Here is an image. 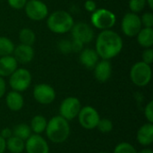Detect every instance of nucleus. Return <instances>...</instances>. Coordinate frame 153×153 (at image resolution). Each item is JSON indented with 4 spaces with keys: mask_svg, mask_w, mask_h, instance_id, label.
I'll use <instances>...</instances> for the list:
<instances>
[{
    "mask_svg": "<svg viewBox=\"0 0 153 153\" xmlns=\"http://www.w3.org/2000/svg\"><path fill=\"white\" fill-rule=\"evenodd\" d=\"M124 47L123 39L115 30H101L96 39L95 50L101 59L110 60L120 54Z\"/></svg>",
    "mask_w": 153,
    "mask_h": 153,
    "instance_id": "obj_1",
    "label": "nucleus"
},
{
    "mask_svg": "<svg viewBox=\"0 0 153 153\" xmlns=\"http://www.w3.org/2000/svg\"><path fill=\"white\" fill-rule=\"evenodd\" d=\"M45 132L50 142L54 143H63L70 135L71 129L69 121L59 115L55 116L48 121Z\"/></svg>",
    "mask_w": 153,
    "mask_h": 153,
    "instance_id": "obj_2",
    "label": "nucleus"
},
{
    "mask_svg": "<svg viewBox=\"0 0 153 153\" xmlns=\"http://www.w3.org/2000/svg\"><path fill=\"white\" fill-rule=\"evenodd\" d=\"M47 26L50 31L56 34H65L71 31L74 20L71 13L64 10H57L47 17Z\"/></svg>",
    "mask_w": 153,
    "mask_h": 153,
    "instance_id": "obj_3",
    "label": "nucleus"
},
{
    "mask_svg": "<svg viewBox=\"0 0 153 153\" xmlns=\"http://www.w3.org/2000/svg\"><path fill=\"white\" fill-rule=\"evenodd\" d=\"M116 22V14L106 8H97L91 15V22L92 26L100 30H110L115 26Z\"/></svg>",
    "mask_w": 153,
    "mask_h": 153,
    "instance_id": "obj_4",
    "label": "nucleus"
},
{
    "mask_svg": "<svg viewBox=\"0 0 153 153\" xmlns=\"http://www.w3.org/2000/svg\"><path fill=\"white\" fill-rule=\"evenodd\" d=\"M152 67L150 65L139 61L136 62L130 70V79L132 82L138 87H144L151 82L152 80Z\"/></svg>",
    "mask_w": 153,
    "mask_h": 153,
    "instance_id": "obj_5",
    "label": "nucleus"
},
{
    "mask_svg": "<svg viewBox=\"0 0 153 153\" xmlns=\"http://www.w3.org/2000/svg\"><path fill=\"white\" fill-rule=\"evenodd\" d=\"M32 82L30 72L26 68H17L9 76V85L13 91L22 92L29 89Z\"/></svg>",
    "mask_w": 153,
    "mask_h": 153,
    "instance_id": "obj_6",
    "label": "nucleus"
},
{
    "mask_svg": "<svg viewBox=\"0 0 153 153\" xmlns=\"http://www.w3.org/2000/svg\"><path fill=\"white\" fill-rule=\"evenodd\" d=\"M24 10L27 17L34 22L42 21L49 14L48 5L40 0H28Z\"/></svg>",
    "mask_w": 153,
    "mask_h": 153,
    "instance_id": "obj_7",
    "label": "nucleus"
},
{
    "mask_svg": "<svg viewBox=\"0 0 153 153\" xmlns=\"http://www.w3.org/2000/svg\"><path fill=\"white\" fill-rule=\"evenodd\" d=\"M79 124L82 127L87 130H92L97 127L100 119V116L96 108L91 106L82 107L77 116Z\"/></svg>",
    "mask_w": 153,
    "mask_h": 153,
    "instance_id": "obj_8",
    "label": "nucleus"
},
{
    "mask_svg": "<svg viewBox=\"0 0 153 153\" xmlns=\"http://www.w3.org/2000/svg\"><path fill=\"white\" fill-rule=\"evenodd\" d=\"M142 28L143 25L139 14L130 12L124 15L121 22V30L126 37H136Z\"/></svg>",
    "mask_w": 153,
    "mask_h": 153,
    "instance_id": "obj_9",
    "label": "nucleus"
},
{
    "mask_svg": "<svg viewBox=\"0 0 153 153\" xmlns=\"http://www.w3.org/2000/svg\"><path fill=\"white\" fill-rule=\"evenodd\" d=\"M82 108L81 101L76 97H67L61 102L59 106V116L71 121L77 117L80 110Z\"/></svg>",
    "mask_w": 153,
    "mask_h": 153,
    "instance_id": "obj_10",
    "label": "nucleus"
},
{
    "mask_svg": "<svg viewBox=\"0 0 153 153\" xmlns=\"http://www.w3.org/2000/svg\"><path fill=\"white\" fill-rule=\"evenodd\" d=\"M33 97L38 103L41 105H49L56 100V93L51 85L39 83L33 88Z\"/></svg>",
    "mask_w": 153,
    "mask_h": 153,
    "instance_id": "obj_11",
    "label": "nucleus"
},
{
    "mask_svg": "<svg viewBox=\"0 0 153 153\" xmlns=\"http://www.w3.org/2000/svg\"><path fill=\"white\" fill-rule=\"evenodd\" d=\"M72 38L74 39L79 40L83 45L90 43L94 39V30L88 23L84 22H74L72 30Z\"/></svg>",
    "mask_w": 153,
    "mask_h": 153,
    "instance_id": "obj_12",
    "label": "nucleus"
},
{
    "mask_svg": "<svg viewBox=\"0 0 153 153\" xmlns=\"http://www.w3.org/2000/svg\"><path fill=\"white\" fill-rule=\"evenodd\" d=\"M27 153H49L48 142L40 134H31L25 141V149Z\"/></svg>",
    "mask_w": 153,
    "mask_h": 153,
    "instance_id": "obj_13",
    "label": "nucleus"
},
{
    "mask_svg": "<svg viewBox=\"0 0 153 153\" xmlns=\"http://www.w3.org/2000/svg\"><path fill=\"white\" fill-rule=\"evenodd\" d=\"M94 77L100 82H106L112 74V65L109 60L102 59L99 61L93 68Z\"/></svg>",
    "mask_w": 153,
    "mask_h": 153,
    "instance_id": "obj_14",
    "label": "nucleus"
},
{
    "mask_svg": "<svg viewBox=\"0 0 153 153\" xmlns=\"http://www.w3.org/2000/svg\"><path fill=\"white\" fill-rule=\"evenodd\" d=\"M34 49L32 46L19 44L17 47L14 48L13 52V57L16 61L20 64H28L32 61L34 57Z\"/></svg>",
    "mask_w": 153,
    "mask_h": 153,
    "instance_id": "obj_15",
    "label": "nucleus"
},
{
    "mask_svg": "<svg viewBox=\"0 0 153 153\" xmlns=\"http://www.w3.org/2000/svg\"><path fill=\"white\" fill-rule=\"evenodd\" d=\"M137 142L143 146H150L153 143V123L143 125L136 134Z\"/></svg>",
    "mask_w": 153,
    "mask_h": 153,
    "instance_id": "obj_16",
    "label": "nucleus"
},
{
    "mask_svg": "<svg viewBox=\"0 0 153 153\" xmlns=\"http://www.w3.org/2000/svg\"><path fill=\"white\" fill-rule=\"evenodd\" d=\"M100 56L95 49L92 48H83L80 52L79 60L80 63L87 69H93L96 64L100 61Z\"/></svg>",
    "mask_w": 153,
    "mask_h": 153,
    "instance_id": "obj_17",
    "label": "nucleus"
},
{
    "mask_svg": "<svg viewBox=\"0 0 153 153\" xmlns=\"http://www.w3.org/2000/svg\"><path fill=\"white\" fill-rule=\"evenodd\" d=\"M18 68V62L13 56H0V76L9 77Z\"/></svg>",
    "mask_w": 153,
    "mask_h": 153,
    "instance_id": "obj_18",
    "label": "nucleus"
},
{
    "mask_svg": "<svg viewBox=\"0 0 153 153\" xmlns=\"http://www.w3.org/2000/svg\"><path fill=\"white\" fill-rule=\"evenodd\" d=\"M5 104L12 111H20L24 106V99L21 92L11 91L6 94Z\"/></svg>",
    "mask_w": 153,
    "mask_h": 153,
    "instance_id": "obj_19",
    "label": "nucleus"
},
{
    "mask_svg": "<svg viewBox=\"0 0 153 153\" xmlns=\"http://www.w3.org/2000/svg\"><path fill=\"white\" fill-rule=\"evenodd\" d=\"M137 42L144 48H152L153 46V29L143 27L136 35Z\"/></svg>",
    "mask_w": 153,
    "mask_h": 153,
    "instance_id": "obj_20",
    "label": "nucleus"
},
{
    "mask_svg": "<svg viewBox=\"0 0 153 153\" xmlns=\"http://www.w3.org/2000/svg\"><path fill=\"white\" fill-rule=\"evenodd\" d=\"M6 150L11 153H22L25 149V142L14 135L5 140Z\"/></svg>",
    "mask_w": 153,
    "mask_h": 153,
    "instance_id": "obj_21",
    "label": "nucleus"
},
{
    "mask_svg": "<svg viewBox=\"0 0 153 153\" xmlns=\"http://www.w3.org/2000/svg\"><path fill=\"white\" fill-rule=\"evenodd\" d=\"M48 121L46 117L42 115H36L32 117L30 121V127L31 129V132L35 134H41L45 132L47 127Z\"/></svg>",
    "mask_w": 153,
    "mask_h": 153,
    "instance_id": "obj_22",
    "label": "nucleus"
},
{
    "mask_svg": "<svg viewBox=\"0 0 153 153\" xmlns=\"http://www.w3.org/2000/svg\"><path fill=\"white\" fill-rule=\"evenodd\" d=\"M19 40L21 44L32 46L36 41V34L30 28H23L19 32Z\"/></svg>",
    "mask_w": 153,
    "mask_h": 153,
    "instance_id": "obj_23",
    "label": "nucleus"
},
{
    "mask_svg": "<svg viewBox=\"0 0 153 153\" xmlns=\"http://www.w3.org/2000/svg\"><path fill=\"white\" fill-rule=\"evenodd\" d=\"M31 133L32 132H31L30 126L27 124H24V123L17 125L13 130V135L23 140L24 142L32 134Z\"/></svg>",
    "mask_w": 153,
    "mask_h": 153,
    "instance_id": "obj_24",
    "label": "nucleus"
},
{
    "mask_svg": "<svg viewBox=\"0 0 153 153\" xmlns=\"http://www.w3.org/2000/svg\"><path fill=\"white\" fill-rule=\"evenodd\" d=\"M14 48L15 46L10 39L3 36L0 37V56L13 55Z\"/></svg>",
    "mask_w": 153,
    "mask_h": 153,
    "instance_id": "obj_25",
    "label": "nucleus"
},
{
    "mask_svg": "<svg viewBox=\"0 0 153 153\" xmlns=\"http://www.w3.org/2000/svg\"><path fill=\"white\" fill-rule=\"evenodd\" d=\"M96 128L102 134H108L113 130V123L108 118H100Z\"/></svg>",
    "mask_w": 153,
    "mask_h": 153,
    "instance_id": "obj_26",
    "label": "nucleus"
},
{
    "mask_svg": "<svg viewBox=\"0 0 153 153\" xmlns=\"http://www.w3.org/2000/svg\"><path fill=\"white\" fill-rule=\"evenodd\" d=\"M113 153H138V152L131 143H120L115 147Z\"/></svg>",
    "mask_w": 153,
    "mask_h": 153,
    "instance_id": "obj_27",
    "label": "nucleus"
},
{
    "mask_svg": "<svg viewBox=\"0 0 153 153\" xmlns=\"http://www.w3.org/2000/svg\"><path fill=\"white\" fill-rule=\"evenodd\" d=\"M128 5L132 13H138L144 9L146 5V0H129Z\"/></svg>",
    "mask_w": 153,
    "mask_h": 153,
    "instance_id": "obj_28",
    "label": "nucleus"
},
{
    "mask_svg": "<svg viewBox=\"0 0 153 153\" xmlns=\"http://www.w3.org/2000/svg\"><path fill=\"white\" fill-rule=\"evenodd\" d=\"M141 17V22L143 27H147V28H152L153 26V13L151 12H146L144 13Z\"/></svg>",
    "mask_w": 153,
    "mask_h": 153,
    "instance_id": "obj_29",
    "label": "nucleus"
},
{
    "mask_svg": "<svg viewBox=\"0 0 153 153\" xmlns=\"http://www.w3.org/2000/svg\"><path fill=\"white\" fill-rule=\"evenodd\" d=\"M58 49L63 54L72 53L71 40H68V39H62V40H60L58 42Z\"/></svg>",
    "mask_w": 153,
    "mask_h": 153,
    "instance_id": "obj_30",
    "label": "nucleus"
},
{
    "mask_svg": "<svg viewBox=\"0 0 153 153\" xmlns=\"http://www.w3.org/2000/svg\"><path fill=\"white\" fill-rule=\"evenodd\" d=\"M142 58H143V62L148 64V65H152L153 63V49L152 48H145L143 52L142 55Z\"/></svg>",
    "mask_w": 153,
    "mask_h": 153,
    "instance_id": "obj_31",
    "label": "nucleus"
},
{
    "mask_svg": "<svg viewBox=\"0 0 153 153\" xmlns=\"http://www.w3.org/2000/svg\"><path fill=\"white\" fill-rule=\"evenodd\" d=\"M144 117L149 123H153V101L151 100L144 108Z\"/></svg>",
    "mask_w": 153,
    "mask_h": 153,
    "instance_id": "obj_32",
    "label": "nucleus"
},
{
    "mask_svg": "<svg viewBox=\"0 0 153 153\" xmlns=\"http://www.w3.org/2000/svg\"><path fill=\"white\" fill-rule=\"evenodd\" d=\"M27 1L28 0H7V3L10 5V7H12L13 9L21 10L24 8Z\"/></svg>",
    "mask_w": 153,
    "mask_h": 153,
    "instance_id": "obj_33",
    "label": "nucleus"
},
{
    "mask_svg": "<svg viewBox=\"0 0 153 153\" xmlns=\"http://www.w3.org/2000/svg\"><path fill=\"white\" fill-rule=\"evenodd\" d=\"M71 47H72V52L74 53H80L83 49V44L79 40L74 39H72L71 40Z\"/></svg>",
    "mask_w": 153,
    "mask_h": 153,
    "instance_id": "obj_34",
    "label": "nucleus"
},
{
    "mask_svg": "<svg viewBox=\"0 0 153 153\" xmlns=\"http://www.w3.org/2000/svg\"><path fill=\"white\" fill-rule=\"evenodd\" d=\"M84 9L89 13H93L97 9V4L94 0H86L84 3Z\"/></svg>",
    "mask_w": 153,
    "mask_h": 153,
    "instance_id": "obj_35",
    "label": "nucleus"
},
{
    "mask_svg": "<svg viewBox=\"0 0 153 153\" xmlns=\"http://www.w3.org/2000/svg\"><path fill=\"white\" fill-rule=\"evenodd\" d=\"M0 135H1L4 140H6V139L10 138V137L13 135V130L10 129L9 127H5V128H4V129L1 130Z\"/></svg>",
    "mask_w": 153,
    "mask_h": 153,
    "instance_id": "obj_36",
    "label": "nucleus"
},
{
    "mask_svg": "<svg viewBox=\"0 0 153 153\" xmlns=\"http://www.w3.org/2000/svg\"><path fill=\"white\" fill-rule=\"evenodd\" d=\"M6 91V83L4 79V77L0 76V99L4 97Z\"/></svg>",
    "mask_w": 153,
    "mask_h": 153,
    "instance_id": "obj_37",
    "label": "nucleus"
},
{
    "mask_svg": "<svg viewBox=\"0 0 153 153\" xmlns=\"http://www.w3.org/2000/svg\"><path fill=\"white\" fill-rule=\"evenodd\" d=\"M6 151V147H5V140L0 135V153H4Z\"/></svg>",
    "mask_w": 153,
    "mask_h": 153,
    "instance_id": "obj_38",
    "label": "nucleus"
},
{
    "mask_svg": "<svg viewBox=\"0 0 153 153\" xmlns=\"http://www.w3.org/2000/svg\"><path fill=\"white\" fill-rule=\"evenodd\" d=\"M138 153H153V151L150 148H144V149L141 150L140 152H138Z\"/></svg>",
    "mask_w": 153,
    "mask_h": 153,
    "instance_id": "obj_39",
    "label": "nucleus"
},
{
    "mask_svg": "<svg viewBox=\"0 0 153 153\" xmlns=\"http://www.w3.org/2000/svg\"><path fill=\"white\" fill-rule=\"evenodd\" d=\"M146 4H148V6L152 9L153 8V0H146Z\"/></svg>",
    "mask_w": 153,
    "mask_h": 153,
    "instance_id": "obj_40",
    "label": "nucleus"
},
{
    "mask_svg": "<svg viewBox=\"0 0 153 153\" xmlns=\"http://www.w3.org/2000/svg\"><path fill=\"white\" fill-rule=\"evenodd\" d=\"M99 153H109V152H99Z\"/></svg>",
    "mask_w": 153,
    "mask_h": 153,
    "instance_id": "obj_41",
    "label": "nucleus"
}]
</instances>
